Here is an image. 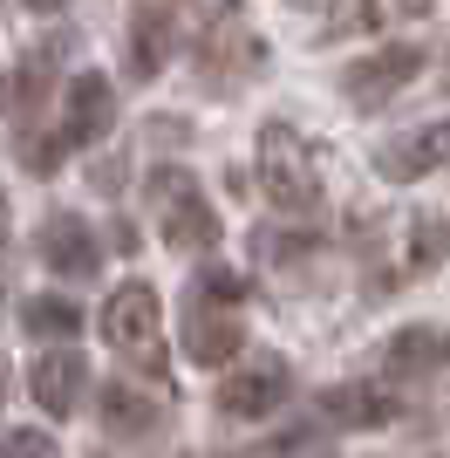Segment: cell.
Returning a JSON list of instances; mask_svg holds the SVG:
<instances>
[{
  "label": "cell",
  "instance_id": "obj_5",
  "mask_svg": "<svg viewBox=\"0 0 450 458\" xmlns=\"http://www.w3.org/2000/svg\"><path fill=\"white\" fill-rule=\"evenodd\" d=\"M423 62L430 55H423L416 41H382L375 55H362V62L341 69V96H348L355 110H382V103H396V96L423 76Z\"/></svg>",
  "mask_w": 450,
  "mask_h": 458
},
{
  "label": "cell",
  "instance_id": "obj_21",
  "mask_svg": "<svg viewBox=\"0 0 450 458\" xmlns=\"http://www.w3.org/2000/svg\"><path fill=\"white\" fill-rule=\"evenodd\" d=\"M28 7H35V14H55V7H69V0H28Z\"/></svg>",
  "mask_w": 450,
  "mask_h": 458
},
{
  "label": "cell",
  "instance_id": "obj_2",
  "mask_svg": "<svg viewBox=\"0 0 450 458\" xmlns=\"http://www.w3.org/2000/svg\"><path fill=\"white\" fill-rule=\"evenodd\" d=\"M260 191H266V206L294 212V219L321 212V172L294 123H266L260 131Z\"/></svg>",
  "mask_w": 450,
  "mask_h": 458
},
{
  "label": "cell",
  "instance_id": "obj_22",
  "mask_svg": "<svg viewBox=\"0 0 450 458\" xmlns=\"http://www.w3.org/2000/svg\"><path fill=\"white\" fill-rule=\"evenodd\" d=\"M0 403H7V363H0Z\"/></svg>",
  "mask_w": 450,
  "mask_h": 458
},
{
  "label": "cell",
  "instance_id": "obj_19",
  "mask_svg": "<svg viewBox=\"0 0 450 458\" xmlns=\"http://www.w3.org/2000/svg\"><path fill=\"white\" fill-rule=\"evenodd\" d=\"M396 14H430V0H396Z\"/></svg>",
  "mask_w": 450,
  "mask_h": 458
},
{
  "label": "cell",
  "instance_id": "obj_18",
  "mask_svg": "<svg viewBox=\"0 0 450 458\" xmlns=\"http://www.w3.org/2000/svg\"><path fill=\"white\" fill-rule=\"evenodd\" d=\"M0 458H55V438H48V431H7Z\"/></svg>",
  "mask_w": 450,
  "mask_h": 458
},
{
  "label": "cell",
  "instance_id": "obj_11",
  "mask_svg": "<svg viewBox=\"0 0 450 458\" xmlns=\"http://www.w3.org/2000/svg\"><path fill=\"white\" fill-rule=\"evenodd\" d=\"M28 383H35V403L48 418H75V411H82V390H89V363H82L69 343H55V349L35 356V377Z\"/></svg>",
  "mask_w": 450,
  "mask_h": 458
},
{
  "label": "cell",
  "instance_id": "obj_10",
  "mask_svg": "<svg viewBox=\"0 0 450 458\" xmlns=\"http://www.w3.org/2000/svg\"><path fill=\"white\" fill-rule=\"evenodd\" d=\"M444 157H450V116H437V123H416V131L389 137V144L375 151V172L389 178V185H410V178L437 172Z\"/></svg>",
  "mask_w": 450,
  "mask_h": 458
},
{
  "label": "cell",
  "instance_id": "obj_9",
  "mask_svg": "<svg viewBox=\"0 0 450 458\" xmlns=\"http://www.w3.org/2000/svg\"><path fill=\"white\" fill-rule=\"evenodd\" d=\"M437 369H450V335L437 322H410L382 343V383H430Z\"/></svg>",
  "mask_w": 450,
  "mask_h": 458
},
{
  "label": "cell",
  "instance_id": "obj_12",
  "mask_svg": "<svg viewBox=\"0 0 450 458\" xmlns=\"http://www.w3.org/2000/svg\"><path fill=\"white\" fill-rule=\"evenodd\" d=\"M171 48H178V21H171V7H157V0L137 7V14H130V48H123L130 82H150L171 62Z\"/></svg>",
  "mask_w": 450,
  "mask_h": 458
},
{
  "label": "cell",
  "instance_id": "obj_15",
  "mask_svg": "<svg viewBox=\"0 0 450 458\" xmlns=\"http://www.w3.org/2000/svg\"><path fill=\"white\" fill-rule=\"evenodd\" d=\"M96 418H103V431H110V438L137 445V438H150V431H157V397H150V390H137V383H103V390H96Z\"/></svg>",
  "mask_w": 450,
  "mask_h": 458
},
{
  "label": "cell",
  "instance_id": "obj_3",
  "mask_svg": "<svg viewBox=\"0 0 450 458\" xmlns=\"http://www.w3.org/2000/svg\"><path fill=\"white\" fill-rule=\"evenodd\" d=\"M150 206H157L164 247H178V253H205L212 240H219V212H212V199L198 191V178L178 172V165H164V172L150 178Z\"/></svg>",
  "mask_w": 450,
  "mask_h": 458
},
{
  "label": "cell",
  "instance_id": "obj_20",
  "mask_svg": "<svg viewBox=\"0 0 450 458\" xmlns=\"http://www.w3.org/2000/svg\"><path fill=\"white\" fill-rule=\"evenodd\" d=\"M7 219H14V206H7V191H0V247H7Z\"/></svg>",
  "mask_w": 450,
  "mask_h": 458
},
{
  "label": "cell",
  "instance_id": "obj_17",
  "mask_svg": "<svg viewBox=\"0 0 450 458\" xmlns=\"http://www.w3.org/2000/svg\"><path fill=\"white\" fill-rule=\"evenodd\" d=\"M21 328L35 335V343H69L75 328H82V308L69 294H28L21 301Z\"/></svg>",
  "mask_w": 450,
  "mask_h": 458
},
{
  "label": "cell",
  "instance_id": "obj_16",
  "mask_svg": "<svg viewBox=\"0 0 450 458\" xmlns=\"http://www.w3.org/2000/svg\"><path fill=\"white\" fill-rule=\"evenodd\" d=\"M55 62H62V41H55V48L21 55V69H14V116H21V123H35V116H41L48 89H55Z\"/></svg>",
  "mask_w": 450,
  "mask_h": 458
},
{
  "label": "cell",
  "instance_id": "obj_13",
  "mask_svg": "<svg viewBox=\"0 0 450 458\" xmlns=\"http://www.w3.org/2000/svg\"><path fill=\"white\" fill-rule=\"evenodd\" d=\"M260 62H266V48L246 35L239 21H225L219 35H205V69H198V76H205V89H239Z\"/></svg>",
  "mask_w": 450,
  "mask_h": 458
},
{
  "label": "cell",
  "instance_id": "obj_14",
  "mask_svg": "<svg viewBox=\"0 0 450 458\" xmlns=\"http://www.w3.org/2000/svg\"><path fill=\"white\" fill-rule=\"evenodd\" d=\"M321 424H335V431H375V424L396 418V403L382 397V390H369V383H328L314 403Z\"/></svg>",
  "mask_w": 450,
  "mask_h": 458
},
{
  "label": "cell",
  "instance_id": "obj_6",
  "mask_svg": "<svg viewBox=\"0 0 450 458\" xmlns=\"http://www.w3.org/2000/svg\"><path fill=\"white\" fill-rule=\"evenodd\" d=\"M35 253L55 281H96V274H103V240H96V226L75 219V212H48V219H41Z\"/></svg>",
  "mask_w": 450,
  "mask_h": 458
},
{
  "label": "cell",
  "instance_id": "obj_4",
  "mask_svg": "<svg viewBox=\"0 0 450 458\" xmlns=\"http://www.w3.org/2000/svg\"><path fill=\"white\" fill-rule=\"evenodd\" d=\"M164 308H157V287L150 281H123L103 301V335H110V349H123L130 363L144 369H164Z\"/></svg>",
  "mask_w": 450,
  "mask_h": 458
},
{
  "label": "cell",
  "instance_id": "obj_1",
  "mask_svg": "<svg viewBox=\"0 0 450 458\" xmlns=\"http://www.w3.org/2000/svg\"><path fill=\"white\" fill-rule=\"evenodd\" d=\"M246 281L232 267H205L185 294V356L198 369H219L246 349V322H239Z\"/></svg>",
  "mask_w": 450,
  "mask_h": 458
},
{
  "label": "cell",
  "instance_id": "obj_7",
  "mask_svg": "<svg viewBox=\"0 0 450 458\" xmlns=\"http://www.w3.org/2000/svg\"><path fill=\"white\" fill-rule=\"evenodd\" d=\"M116 123V89L103 69H82V76H69V89H62V123L55 137L69 144V151H89V144H103Z\"/></svg>",
  "mask_w": 450,
  "mask_h": 458
},
{
  "label": "cell",
  "instance_id": "obj_8",
  "mask_svg": "<svg viewBox=\"0 0 450 458\" xmlns=\"http://www.w3.org/2000/svg\"><path fill=\"white\" fill-rule=\"evenodd\" d=\"M287 397H294V369H287L280 356H260V363L232 369V377L219 383V411H225V418H239V424L280 411Z\"/></svg>",
  "mask_w": 450,
  "mask_h": 458
}]
</instances>
